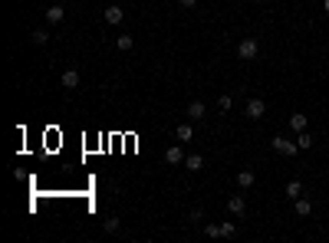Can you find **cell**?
<instances>
[{
  "label": "cell",
  "mask_w": 329,
  "mask_h": 243,
  "mask_svg": "<svg viewBox=\"0 0 329 243\" xmlns=\"http://www.w3.org/2000/svg\"><path fill=\"white\" fill-rule=\"evenodd\" d=\"M257 53H260V43H257V36H247V39H240V46H237V56H240L244 63L257 59Z\"/></svg>",
  "instance_id": "obj_1"
},
{
  "label": "cell",
  "mask_w": 329,
  "mask_h": 243,
  "mask_svg": "<svg viewBox=\"0 0 329 243\" xmlns=\"http://www.w3.org/2000/svg\"><path fill=\"white\" fill-rule=\"evenodd\" d=\"M270 148H274L276 155H283V158H293L300 151V145H296V141H290V138H283V135H276V138L270 141Z\"/></svg>",
  "instance_id": "obj_2"
},
{
  "label": "cell",
  "mask_w": 329,
  "mask_h": 243,
  "mask_svg": "<svg viewBox=\"0 0 329 243\" xmlns=\"http://www.w3.org/2000/svg\"><path fill=\"white\" fill-rule=\"evenodd\" d=\"M244 112H247V118L260 122V118L266 115V102H264V99H247V109H244Z\"/></svg>",
  "instance_id": "obj_3"
},
{
  "label": "cell",
  "mask_w": 329,
  "mask_h": 243,
  "mask_svg": "<svg viewBox=\"0 0 329 243\" xmlns=\"http://www.w3.org/2000/svg\"><path fill=\"white\" fill-rule=\"evenodd\" d=\"M228 214H230V217H244V214H247V201H244V194H230L228 197Z\"/></svg>",
  "instance_id": "obj_4"
},
{
  "label": "cell",
  "mask_w": 329,
  "mask_h": 243,
  "mask_svg": "<svg viewBox=\"0 0 329 243\" xmlns=\"http://www.w3.org/2000/svg\"><path fill=\"white\" fill-rule=\"evenodd\" d=\"M122 20H126V10L118 7V3H109V7H106V23L118 26V23H122Z\"/></svg>",
  "instance_id": "obj_5"
},
{
  "label": "cell",
  "mask_w": 329,
  "mask_h": 243,
  "mask_svg": "<svg viewBox=\"0 0 329 243\" xmlns=\"http://www.w3.org/2000/svg\"><path fill=\"white\" fill-rule=\"evenodd\" d=\"M184 158H188V155L181 151V141H178V145H172V148L164 151V161H168V165H184Z\"/></svg>",
  "instance_id": "obj_6"
},
{
  "label": "cell",
  "mask_w": 329,
  "mask_h": 243,
  "mask_svg": "<svg viewBox=\"0 0 329 243\" xmlns=\"http://www.w3.org/2000/svg\"><path fill=\"white\" fill-rule=\"evenodd\" d=\"M204 115H208V109H204V102H201V99L188 102V118H191V122H204Z\"/></svg>",
  "instance_id": "obj_7"
},
{
  "label": "cell",
  "mask_w": 329,
  "mask_h": 243,
  "mask_svg": "<svg viewBox=\"0 0 329 243\" xmlns=\"http://www.w3.org/2000/svg\"><path fill=\"white\" fill-rule=\"evenodd\" d=\"M46 20H50V23H63V20H66V7H63V3L46 7Z\"/></svg>",
  "instance_id": "obj_8"
},
{
  "label": "cell",
  "mask_w": 329,
  "mask_h": 243,
  "mask_svg": "<svg viewBox=\"0 0 329 243\" xmlns=\"http://www.w3.org/2000/svg\"><path fill=\"white\" fill-rule=\"evenodd\" d=\"M290 128H293V132H306V128H310V118H306L303 112H293V115H290Z\"/></svg>",
  "instance_id": "obj_9"
},
{
  "label": "cell",
  "mask_w": 329,
  "mask_h": 243,
  "mask_svg": "<svg viewBox=\"0 0 329 243\" xmlns=\"http://www.w3.org/2000/svg\"><path fill=\"white\" fill-rule=\"evenodd\" d=\"M254 181H257V174H254L250 168H247V171H240V174H237V188H240V191H247V188H254Z\"/></svg>",
  "instance_id": "obj_10"
},
{
  "label": "cell",
  "mask_w": 329,
  "mask_h": 243,
  "mask_svg": "<svg viewBox=\"0 0 329 243\" xmlns=\"http://www.w3.org/2000/svg\"><path fill=\"white\" fill-rule=\"evenodd\" d=\"M174 138H178V141H191V138H194V128H191V122H181V125L174 128Z\"/></svg>",
  "instance_id": "obj_11"
},
{
  "label": "cell",
  "mask_w": 329,
  "mask_h": 243,
  "mask_svg": "<svg viewBox=\"0 0 329 243\" xmlns=\"http://www.w3.org/2000/svg\"><path fill=\"white\" fill-rule=\"evenodd\" d=\"M60 82H63V89H79V72L76 69H66Z\"/></svg>",
  "instance_id": "obj_12"
},
{
  "label": "cell",
  "mask_w": 329,
  "mask_h": 243,
  "mask_svg": "<svg viewBox=\"0 0 329 243\" xmlns=\"http://www.w3.org/2000/svg\"><path fill=\"white\" fill-rule=\"evenodd\" d=\"M283 194L290 197V201H296V197H303V181H290V184L283 188Z\"/></svg>",
  "instance_id": "obj_13"
},
{
  "label": "cell",
  "mask_w": 329,
  "mask_h": 243,
  "mask_svg": "<svg viewBox=\"0 0 329 243\" xmlns=\"http://www.w3.org/2000/svg\"><path fill=\"white\" fill-rule=\"evenodd\" d=\"M30 39L36 43V46H46V43H50V30H46V26H36V30L30 33Z\"/></svg>",
  "instance_id": "obj_14"
},
{
  "label": "cell",
  "mask_w": 329,
  "mask_h": 243,
  "mask_svg": "<svg viewBox=\"0 0 329 243\" xmlns=\"http://www.w3.org/2000/svg\"><path fill=\"white\" fill-rule=\"evenodd\" d=\"M184 168H188V171H201V168H204V155H188V158H184Z\"/></svg>",
  "instance_id": "obj_15"
},
{
  "label": "cell",
  "mask_w": 329,
  "mask_h": 243,
  "mask_svg": "<svg viewBox=\"0 0 329 243\" xmlns=\"http://www.w3.org/2000/svg\"><path fill=\"white\" fill-rule=\"evenodd\" d=\"M296 145H300V151H310V148H313V135H310V132H296Z\"/></svg>",
  "instance_id": "obj_16"
},
{
  "label": "cell",
  "mask_w": 329,
  "mask_h": 243,
  "mask_svg": "<svg viewBox=\"0 0 329 243\" xmlns=\"http://www.w3.org/2000/svg\"><path fill=\"white\" fill-rule=\"evenodd\" d=\"M310 211H313V201H310V197H296V214L300 217H306Z\"/></svg>",
  "instance_id": "obj_17"
},
{
  "label": "cell",
  "mask_w": 329,
  "mask_h": 243,
  "mask_svg": "<svg viewBox=\"0 0 329 243\" xmlns=\"http://www.w3.org/2000/svg\"><path fill=\"white\" fill-rule=\"evenodd\" d=\"M116 46H118V49H122V53H128V49H132V46H135V39H132V36H128V33H122V36H118V39H116Z\"/></svg>",
  "instance_id": "obj_18"
},
{
  "label": "cell",
  "mask_w": 329,
  "mask_h": 243,
  "mask_svg": "<svg viewBox=\"0 0 329 243\" xmlns=\"http://www.w3.org/2000/svg\"><path fill=\"white\" fill-rule=\"evenodd\" d=\"M204 237L218 240V237H220V224H204Z\"/></svg>",
  "instance_id": "obj_19"
},
{
  "label": "cell",
  "mask_w": 329,
  "mask_h": 243,
  "mask_svg": "<svg viewBox=\"0 0 329 243\" xmlns=\"http://www.w3.org/2000/svg\"><path fill=\"white\" fill-rule=\"evenodd\" d=\"M102 227H106V234H118V227H122V224H118V217H109Z\"/></svg>",
  "instance_id": "obj_20"
},
{
  "label": "cell",
  "mask_w": 329,
  "mask_h": 243,
  "mask_svg": "<svg viewBox=\"0 0 329 243\" xmlns=\"http://www.w3.org/2000/svg\"><path fill=\"white\" fill-rule=\"evenodd\" d=\"M234 234H237V224L224 220V224H220V237H234Z\"/></svg>",
  "instance_id": "obj_21"
},
{
  "label": "cell",
  "mask_w": 329,
  "mask_h": 243,
  "mask_svg": "<svg viewBox=\"0 0 329 243\" xmlns=\"http://www.w3.org/2000/svg\"><path fill=\"white\" fill-rule=\"evenodd\" d=\"M230 105H234V99H230V95H220V99H218V109H220V112H230Z\"/></svg>",
  "instance_id": "obj_22"
},
{
  "label": "cell",
  "mask_w": 329,
  "mask_h": 243,
  "mask_svg": "<svg viewBox=\"0 0 329 243\" xmlns=\"http://www.w3.org/2000/svg\"><path fill=\"white\" fill-rule=\"evenodd\" d=\"M178 3H181L184 10H194V7H198V0H178Z\"/></svg>",
  "instance_id": "obj_23"
},
{
  "label": "cell",
  "mask_w": 329,
  "mask_h": 243,
  "mask_svg": "<svg viewBox=\"0 0 329 243\" xmlns=\"http://www.w3.org/2000/svg\"><path fill=\"white\" fill-rule=\"evenodd\" d=\"M322 10H326V13H329V0H322Z\"/></svg>",
  "instance_id": "obj_24"
},
{
  "label": "cell",
  "mask_w": 329,
  "mask_h": 243,
  "mask_svg": "<svg viewBox=\"0 0 329 243\" xmlns=\"http://www.w3.org/2000/svg\"><path fill=\"white\" fill-rule=\"evenodd\" d=\"M257 3H266V0H257Z\"/></svg>",
  "instance_id": "obj_25"
}]
</instances>
